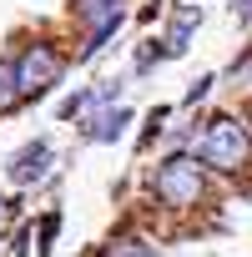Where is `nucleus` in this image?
<instances>
[{"label": "nucleus", "mask_w": 252, "mask_h": 257, "mask_svg": "<svg viewBox=\"0 0 252 257\" xmlns=\"http://www.w3.org/2000/svg\"><path fill=\"white\" fill-rule=\"evenodd\" d=\"M247 157H252L247 126L232 121V116H212L207 132H202V162L217 167V172H237V167H247Z\"/></svg>", "instance_id": "nucleus-1"}, {"label": "nucleus", "mask_w": 252, "mask_h": 257, "mask_svg": "<svg viewBox=\"0 0 252 257\" xmlns=\"http://www.w3.org/2000/svg\"><path fill=\"white\" fill-rule=\"evenodd\" d=\"M61 51L56 46H46V41H36V46H26V56L16 61V86H21V96L31 101V96H41V91H51L56 81H61Z\"/></svg>", "instance_id": "nucleus-2"}, {"label": "nucleus", "mask_w": 252, "mask_h": 257, "mask_svg": "<svg viewBox=\"0 0 252 257\" xmlns=\"http://www.w3.org/2000/svg\"><path fill=\"white\" fill-rule=\"evenodd\" d=\"M157 197L167 207H192L202 197V167L192 157H167L157 167Z\"/></svg>", "instance_id": "nucleus-3"}, {"label": "nucleus", "mask_w": 252, "mask_h": 257, "mask_svg": "<svg viewBox=\"0 0 252 257\" xmlns=\"http://www.w3.org/2000/svg\"><path fill=\"white\" fill-rule=\"evenodd\" d=\"M76 16L91 26V41H86L81 56H96V51L111 41V31L121 26V0H76Z\"/></svg>", "instance_id": "nucleus-4"}, {"label": "nucleus", "mask_w": 252, "mask_h": 257, "mask_svg": "<svg viewBox=\"0 0 252 257\" xmlns=\"http://www.w3.org/2000/svg\"><path fill=\"white\" fill-rule=\"evenodd\" d=\"M46 177H51V142H26L11 157V182L31 187V182H46Z\"/></svg>", "instance_id": "nucleus-5"}, {"label": "nucleus", "mask_w": 252, "mask_h": 257, "mask_svg": "<svg viewBox=\"0 0 252 257\" xmlns=\"http://www.w3.org/2000/svg\"><path fill=\"white\" fill-rule=\"evenodd\" d=\"M126 121H132V111H126V106H116V111H101V116H91L86 137H91V142H116V137L126 132Z\"/></svg>", "instance_id": "nucleus-6"}, {"label": "nucleus", "mask_w": 252, "mask_h": 257, "mask_svg": "<svg viewBox=\"0 0 252 257\" xmlns=\"http://www.w3.org/2000/svg\"><path fill=\"white\" fill-rule=\"evenodd\" d=\"M202 26V11L197 6H182L177 16H172V36H167V56H182L187 51V36Z\"/></svg>", "instance_id": "nucleus-7"}, {"label": "nucleus", "mask_w": 252, "mask_h": 257, "mask_svg": "<svg viewBox=\"0 0 252 257\" xmlns=\"http://www.w3.org/2000/svg\"><path fill=\"white\" fill-rule=\"evenodd\" d=\"M21 101V86H16V66L11 61H0V111L6 106H16Z\"/></svg>", "instance_id": "nucleus-8"}, {"label": "nucleus", "mask_w": 252, "mask_h": 257, "mask_svg": "<svg viewBox=\"0 0 252 257\" xmlns=\"http://www.w3.org/2000/svg\"><path fill=\"white\" fill-rule=\"evenodd\" d=\"M56 232H61V217L51 212V217L41 222V247H36V257H46V252H51V237H56Z\"/></svg>", "instance_id": "nucleus-9"}, {"label": "nucleus", "mask_w": 252, "mask_h": 257, "mask_svg": "<svg viewBox=\"0 0 252 257\" xmlns=\"http://www.w3.org/2000/svg\"><path fill=\"white\" fill-rule=\"evenodd\" d=\"M101 257H152V252H147L142 242H116V247H106Z\"/></svg>", "instance_id": "nucleus-10"}, {"label": "nucleus", "mask_w": 252, "mask_h": 257, "mask_svg": "<svg viewBox=\"0 0 252 257\" xmlns=\"http://www.w3.org/2000/svg\"><path fill=\"white\" fill-rule=\"evenodd\" d=\"M207 91H212V76H202V81H197V86H192V91H187V101H202V96H207Z\"/></svg>", "instance_id": "nucleus-11"}, {"label": "nucleus", "mask_w": 252, "mask_h": 257, "mask_svg": "<svg viewBox=\"0 0 252 257\" xmlns=\"http://www.w3.org/2000/svg\"><path fill=\"white\" fill-rule=\"evenodd\" d=\"M232 11L237 16H252V0H232Z\"/></svg>", "instance_id": "nucleus-12"}, {"label": "nucleus", "mask_w": 252, "mask_h": 257, "mask_svg": "<svg viewBox=\"0 0 252 257\" xmlns=\"http://www.w3.org/2000/svg\"><path fill=\"white\" fill-rule=\"evenodd\" d=\"M247 126H252V106H247Z\"/></svg>", "instance_id": "nucleus-13"}, {"label": "nucleus", "mask_w": 252, "mask_h": 257, "mask_svg": "<svg viewBox=\"0 0 252 257\" xmlns=\"http://www.w3.org/2000/svg\"><path fill=\"white\" fill-rule=\"evenodd\" d=\"M0 207H6V202H0Z\"/></svg>", "instance_id": "nucleus-14"}]
</instances>
